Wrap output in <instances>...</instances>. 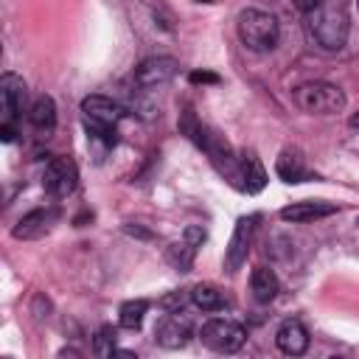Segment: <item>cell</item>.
I'll return each instance as SVG.
<instances>
[{
    "label": "cell",
    "mask_w": 359,
    "mask_h": 359,
    "mask_svg": "<svg viewBox=\"0 0 359 359\" xmlns=\"http://www.w3.org/2000/svg\"><path fill=\"white\" fill-rule=\"evenodd\" d=\"M309 31L314 36V42L323 50H342L351 22H348V11L342 6H317L309 14Z\"/></svg>",
    "instance_id": "obj_1"
},
{
    "label": "cell",
    "mask_w": 359,
    "mask_h": 359,
    "mask_svg": "<svg viewBox=\"0 0 359 359\" xmlns=\"http://www.w3.org/2000/svg\"><path fill=\"white\" fill-rule=\"evenodd\" d=\"M351 126H359V115H353V118H351Z\"/></svg>",
    "instance_id": "obj_25"
},
{
    "label": "cell",
    "mask_w": 359,
    "mask_h": 359,
    "mask_svg": "<svg viewBox=\"0 0 359 359\" xmlns=\"http://www.w3.org/2000/svg\"><path fill=\"white\" fill-rule=\"evenodd\" d=\"M42 185L50 196H70L79 185V171H76V163L67 160V157H53L48 165H45V177H42Z\"/></svg>",
    "instance_id": "obj_5"
},
{
    "label": "cell",
    "mask_w": 359,
    "mask_h": 359,
    "mask_svg": "<svg viewBox=\"0 0 359 359\" xmlns=\"http://www.w3.org/2000/svg\"><path fill=\"white\" fill-rule=\"evenodd\" d=\"M53 219H56V210H31L14 224L11 233H14V238H39L50 230Z\"/></svg>",
    "instance_id": "obj_13"
},
{
    "label": "cell",
    "mask_w": 359,
    "mask_h": 359,
    "mask_svg": "<svg viewBox=\"0 0 359 359\" xmlns=\"http://www.w3.org/2000/svg\"><path fill=\"white\" fill-rule=\"evenodd\" d=\"M191 303L196 309H202V311H222L227 306V297L210 283H196L191 289Z\"/></svg>",
    "instance_id": "obj_18"
},
{
    "label": "cell",
    "mask_w": 359,
    "mask_h": 359,
    "mask_svg": "<svg viewBox=\"0 0 359 359\" xmlns=\"http://www.w3.org/2000/svg\"><path fill=\"white\" fill-rule=\"evenodd\" d=\"M275 171H278V177L283 182H303L309 177L306 160H303L300 149H283L280 157H278V163H275Z\"/></svg>",
    "instance_id": "obj_14"
},
{
    "label": "cell",
    "mask_w": 359,
    "mask_h": 359,
    "mask_svg": "<svg viewBox=\"0 0 359 359\" xmlns=\"http://www.w3.org/2000/svg\"><path fill=\"white\" fill-rule=\"evenodd\" d=\"M196 3H213V0H196Z\"/></svg>",
    "instance_id": "obj_26"
},
{
    "label": "cell",
    "mask_w": 359,
    "mask_h": 359,
    "mask_svg": "<svg viewBox=\"0 0 359 359\" xmlns=\"http://www.w3.org/2000/svg\"><path fill=\"white\" fill-rule=\"evenodd\" d=\"M194 252H196V244H191V241L185 238L182 244H171L165 255H168V261H171L177 269H188L191 261H194Z\"/></svg>",
    "instance_id": "obj_20"
},
{
    "label": "cell",
    "mask_w": 359,
    "mask_h": 359,
    "mask_svg": "<svg viewBox=\"0 0 359 359\" xmlns=\"http://www.w3.org/2000/svg\"><path fill=\"white\" fill-rule=\"evenodd\" d=\"M331 213H337V205H331V202H294V205H286L283 210H280V219L283 222H317V219H325V216H331Z\"/></svg>",
    "instance_id": "obj_12"
},
{
    "label": "cell",
    "mask_w": 359,
    "mask_h": 359,
    "mask_svg": "<svg viewBox=\"0 0 359 359\" xmlns=\"http://www.w3.org/2000/svg\"><path fill=\"white\" fill-rule=\"evenodd\" d=\"M356 224H359V222H356Z\"/></svg>",
    "instance_id": "obj_28"
},
{
    "label": "cell",
    "mask_w": 359,
    "mask_h": 359,
    "mask_svg": "<svg viewBox=\"0 0 359 359\" xmlns=\"http://www.w3.org/2000/svg\"><path fill=\"white\" fill-rule=\"evenodd\" d=\"M275 342H278L280 353H286V356H300V353H306V348H309V331H306L303 323L286 320V323L278 328Z\"/></svg>",
    "instance_id": "obj_11"
},
{
    "label": "cell",
    "mask_w": 359,
    "mask_h": 359,
    "mask_svg": "<svg viewBox=\"0 0 359 359\" xmlns=\"http://www.w3.org/2000/svg\"><path fill=\"white\" fill-rule=\"evenodd\" d=\"M0 137L8 143V140H14V126L11 123H3V129H0Z\"/></svg>",
    "instance_id": "obj_24"
},
{
    "label": "cell",
    "mask_w": 359,
    "mask_h": 359,
    "mask_svg": "<svg viewBox=\"0 0 359 359\" xmlns=\"http://www.w3.org/2000/svg\"><path fill=\"white\" fill-rule=\"evenodd\" d=\"M199 339L216 353H233L247 342V328L227 317H213L199 328Z\"/></svg>",
    "instance_id": "obj_4"
},
{
    "label": "cell",
    "mask_w": 359,
    "mask_h": 359,
    "mask_svg": "<svg viewBox=\"0 0 359 359\" xmlns=\"http://www.w3.org/2000/svg\"><path fill=\"white\" fill-rule=\"evenodd\" d=\"M238 171H241V188L247 191V194H258L264 185H266V171H264V165H261V160L252 154V151H247V154H241V160H238Z\"/></svg>",
    "instance_id": "obj_16"
},
{
    "label": "cell",
    "mask_w": 359,
    "mask_h": 359,
    "mask_svg": "<svg viewBox=\"0 0 359 359\" xmlns=\"http://www.w3.org/2000/svg\"><path fill=\"white\" fill-rule=\"evenodd\" d=\"M81 112H84V123L87 126H109V129H115L118 121L123 118V107L115 104L107 95H87L81 101Z\"/></svg>",
    "instance_id": "obj_8"
},
{
    "label": "cell",
    "mask_w": 359,
    "mask_h": 359,
    "mask_svg": "<svg viewBox=\"0 0 359 359\" xmlns=\"http://www.w3.org/2000/svg\"><path fill=\"white\" fill-rule=\"evenodd\" d=\"M154 339L157 345L177 351L191 339V320L182 311H168L157 325H154Z\"/></svg>",
    "instance_id": "obj_7"
},
{
    "label": "cell",
    "mask_w": 359,
    "mask_h": 359,
    "mask_svg": "<svg viewBox=\"0 0 359 359\" xmlns=\"http://www.w3.org/2000/svg\"><path fill=\"white\" fill-rule=\"evenodd\" d=\"M180 70V62L174 56H151V59H143L135 70V84L137 87H163L168 84Z\"/></svg>",
    "instance_id": "obj_6"
},
{
    "label": "cell",
    "mask_w": 359,
    "mask_h": 359,
    "mask_svg": "<svg viewBox=\"0 0 359 359\" xmlns=\"http://www.w3.org/2000/svg\"><path fill=\"white\" fill-rule=\"evenodd\" d=\"M146 311H149V303H146V300H126V303L121 306V311H118V323H121V328H129V331L140 328Z\"/></svg>",
    "instance_id": "obj_19"
},
{
    "label": "cell",
    "mask_w": 359,
    "mask_h": 359,
    "mask_svg": "<svg viewBox=\"0 0 359 359\" xmlns=\"http://www.w3.org/2000/svg\"><path fill=\"white\" fill-rule=\"evenodd\" d=\"M356 6H359V0H356Z\"/></svg>",
    "instance_id": "obj_27"
},
{
    "label": "cell",
    "mask_w": 359,
    "mask_h": 359,
    "mask_svg": "<svg viewBox=\"0 0 359 359\" xmlns=\"http://www.w3.org/2000/svg\"><path fill=\"white\" fill-rule=\"evenodd\" d=\"M236 28H238L241 42L250 50H272L278 45V36H280L278 20L261 8H244L236 20Z\"/></svg>",
    "instance_id": "obj_2"
},
{
    "label": "cell",
    "mask_w": 359,
    "mask_h": 359,
    "mask_svg": "<svg viewBox=\"0 0 359 359\" xmlns=\"http://www.w3.org/2000/svg\"><path fill=\"white\" fill-rule=\"evenodd\" d=\"M93 353H95V356H112V353H115V328L104 325V328L98 331V337H95V342H93Z\"/></svg>",
    "instance_id": "obj_21"
},
{
    "label": "cell",
    "mask_w": 359,
    "mask_h": 359,
    "mask_svg": "<svg viewBox=\"0 0 359 359\" xmlns=\"http://www.w3.org/2000/svg\"><path fill=\"white\" fill-rule=\"evenodd\" d=\"M250 289H252V297L258 303H269V300H275V294L280 289V280L269 266H255L252 275H250Z\"/></svg>",
    "instance_id": "obj_15"
},
{
    "label": "cell",
    "mask_w": 359,
    "mask_h": 359,
    "mask_svg": "<svg viewBox=\"0 0 359 359\" xmlns=\"http://www.w3.org/2000/svg\"><path fill=\"white\" fill-rule=\"evenodd\" d=\"M28 121L34 123V129L39 132H53L56 126V104L50 95H39L34 104H31V112H28Z\"/></svg>",
    "instance_id": "obj_17"
},
{
    "label": "cell",
    "mask_w": 359,
    "mask_h": 359,
    "mask_svg": "<svg viewBox=\"0 0 359 359\" xmlns=\"http://www.w3.org/2000/svg\"><path fill=\"white\" fill-rule=\"evenodd\" d=\"M292 3H294V8L303 11V14H311V11L320 6V0H292Z\"/></svg>",
    "instance_id": "obj_23"
},
{
    "label": "cell",
    "mask_w": 359,
    "mask_h": 359,
    "mask_svg": "<svg viewBox=\"0 0 359 359\" xmlns=\"http://www.w3.org/2000/svg\"><path fill=\"white\" fill-rule=\"evenodd\" d=\"M294 104L314 115H331L345 107V93L331 81H306L294 87Z\"/></svg>",
    "instance_id": "obj_3"
},
{
    "label": "cell",
    "mask_w": 359,
    "mask_h": 359,
    "mask_svg": "<svg viewBox=\"0 0 359 359\" xmlns=\"http://www.w3.org/2000/svg\"><path fill=\"white\" fill-rule=\"evenodd\" d=\"M188 79H191V84H219V76L208 73V70H194Z\"/></svg>",
    "instance_id": "obj_22"
},
{
    "label": "cell",
    "mask_w": 359,
    "mask_h": 359,
    "mask_svg": "<svg viewBox=\"0 0 359 359\" xmlns=\"http://www.w3.org/2000/svg\"><path fill=\"white\" fill-rule=\"evenodd\" d=\"M255 222H258V216H241L236 222V230H233L230 244H227V252H224V264H227L230 272H236L247 261L250 241H252V233H255Z\"/></svg>",
    "instance_id": "obj_9"
},
{
    "label": "cell",
    "mask_w": 359,
    "mask_h": 359,
    "mask_svg": "<svg viewBox=\"0 0 359 359\" xmlns=\"http://www.w3.org/2000/svg\"><path fill=\"white\" fill-rule=\"evenodd\" d=\"M0 101H3V123H14L25 107V81L17 73H3L0 79Z\"/></svg>",
    "instance_id": "obj_10"
}]
</instances>
